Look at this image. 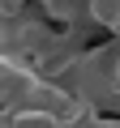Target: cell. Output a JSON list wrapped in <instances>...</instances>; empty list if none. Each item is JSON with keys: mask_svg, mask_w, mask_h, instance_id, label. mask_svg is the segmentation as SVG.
Here are the masks:
<instances>
[{"mask_svg": "<svg viewBox=\"0 0 120 128\" xmlns=\"http://www.w3.org/2000/svg\"><path fill=\"white\" fill-rule=\"evenodd\" d=\"M0 51H9V17L0 13Z\"/></svg>", "mask_w": 120, "mask_h": 128, "instance_id": "5b68a950", "label": "cell"}, {"mask_svg": "<svg viewBox=\"0 0 120 128\" xmlns=\"http://www.w3.org/2000/svg\"><path fill=\"white\" fill-rule=\"evenodd\" d=\"M69 90L86 107H120V47L107 43L103 51H86L73 60Z\"/></svg>", "mask_w": 120, "mask_h": 128, "instance_id": "6da1fadb", "label": "cell"}, {"mask_svg": "<svg viewBox=\"0 0 120 128\" xmlns=\"http://www.w3.org/2000/svg\"><path fill=\"white\" fill-rule=\"evenodd\" d=\"M86 13H90V22H99L103 30H116V26H120V0H86Z\"/></svg>", "mask_w": 120, "mask_h": 128, "instance_id": "277c9868", "label": "cell"}, {"mask_svg": "<svg viewBox=\"0 0 120 128\" xmlns=\"http://www.w3.org/2000/svg\"><path fill=\"white\" fill-rule=\"evenodd\" d=\"M5 128H65V120H56V115H47L39 107H17V111H9Z\"/></svg>", "mask_w": 120, "mask_h": 128, "instance_id": "3957f363", "label": "cell"}, {"mask_svg": "<svg viewBox=\"0 0 120 128\" xmlns=\"http://www.w3.org/2000/svg\"><path fill=\"white\" fill-rule=\"evenodd\" d=\"M39 73L13 51H0V111H17L26 107V98L34 94Z\"/></svg>", "mask_w": 120, "mask_h": 128, "instance_id": "7a4b0ae2", "label": "cell"}]
</instances>
